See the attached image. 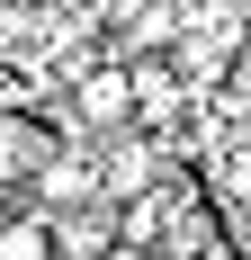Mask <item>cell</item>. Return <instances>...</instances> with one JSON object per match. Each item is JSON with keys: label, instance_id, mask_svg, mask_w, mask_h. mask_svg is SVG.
Here are the masks:
<instances>
[{"label": "cell", "instance_id": "6da1fadb", "mask_svg": "<svg viewBox=\"0 0 251 260\" xmlns=\"http://www.w3.org/2000/svg\"><path fill=\"white\" fill-rule=\"evenodd\" d=\"M81 117L90 126H125L135 117V72H90L81 81Z\"/></svg>", "mask_w": 251, "mask_h": 260}, {"label": "cell", "instance_id": "7a4b0ae2", "mask_svg": "<svg viewBox=\"0 0 251 260\" xmlns=\"http://www.w3.org/2000/svg\"><path fill=\"white\" fill-rule=\"evenodd\" d=\"M0 260H54V224L45 215H0Z\"/></svg>", "mask_w": 251, "mask_h": 260}, {"label": "cell", "instance_id": "3957f363", "mask_svg": "<svg viewBox=\"0 0 251 260\" xmlns=\"http://www.w3.org/2000/svg\"><path fill=\"white\" fill-rule=\"evenodd\" d=\"M90 161H72V153H45V171H36V198H90Z\"/></svg>", "mask_w": 251, "mask_h": 260}]
</instances>
